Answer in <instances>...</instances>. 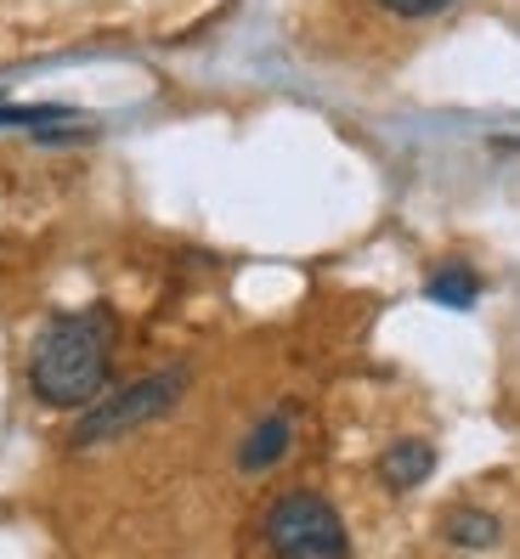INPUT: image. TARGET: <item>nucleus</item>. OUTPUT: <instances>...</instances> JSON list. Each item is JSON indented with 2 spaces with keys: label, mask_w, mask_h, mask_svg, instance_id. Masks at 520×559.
Returning <instances> with one entry per match:
<instances>
[{
  "label": "nucleus",
  "mask_w": 520,
  "mask_h": 559,
  "mask_svg": "<svg viewBox=\"0 0 520 559\" xmlns=\"http://www.w3.org/2000/svg\"><path fill=\"white\" fill-rule=\"evenodd\" d=\"M114 373V317L108 311H69L40 328L28 350V390L40 407L74 413L108 390Z\"/></svg>",
  "instance_id": "obj_1"
},
{
  "label": "nucleus",
  "mask_w": 520,
  "mask_h": 559,
  "mask_svg": "<svg viewBox=\"0 0 520 559\" xmlns=\"http://www.w3.org/2000/svg\"><path fill=\"white\" fill-rule=\"evenodd\" d=\"M260 537H267L272 559H351V532L340 509L322 491H277L260 514Z\"/></svg>",
  "instance_id": "obj_2"
},
{
  "label": "nucleus",
  "mask_w": 520,
  "mask_h": 559,
  "mask_svg": "<svg viewBox=\"0 0 520 559\" xmlns=\"http://www.w3.org/2000/svg\"><path fill=\"white\" fill-rule=\"evenodd\" d=\"M187 379L192 373L181 368V361H170V368H158V373H142L137 384H125L119 396L96 402L74 424V447H103V441H119L130 430H142V424H153V418H165L187 396Z\"/></svg>",
  "instance_id": "obj_3"
},
{
  "label": "nucleus",
  "mask_w": 520,
  "mask_h": 559,
  "mask_svg": "<svg viewBox=\"0 0 520 559\" xmlns=\"http://www.w3.org/2000/svg\"><path fill=\"white\" fill-rule=\"evenodd\" d=\"M295 424H300V407H295V402H277L272 413H260V418L249 424V436L238 441V469H244V475L277 469L283 457H288V447H295Z\"/></svg>",
  "instance_id": "obj_4"
},
{
  "label": "nucleus",
  "mask_w": 520,
  "mask_h": 559,
  "mask_svg": "<svg viewBox=\"0 0 520 559\" xmlns=\"http://www.w3.org/2000/svg\"><path fill=\"white\" fill-rule=\"evenodd\" d=\"M379 480L385 491H418L430 475H436V447L430 441H418V436H402V441H390L379 452Z\"/></svg>",
  "instance_id": "obj_5"
},
{
  "label": "nucleus",
  "mask_w": 520,
  "mask_h": 559,
  "mask_svg": "<svg viewBox=\"0 0 520 559\" xmlns=\"http://www.w3.org/2000/svg\"><path fill=\"white\" fill-rule=\"evenodd\" d=\"M425 294L436 306H452V311H470L481 300V272L464 266V260H441V266L425 277Z\"/></svg>",
  "instance_id": "obj_6"
},
{
  "label": "nucleus",
  "mask_w": 520,
  "mask_h": 559,
  "mask_svg": "<svg viewBox=\"0 0 520 559\" xmlns=\"http://www.w3.org/2000/svg\"><path fill=\"white\" fill-rule=\"evenodd\" d=\"M441 532H447L452 548H470V554H475V548H493V543L504 537V525H498V514H486V509L464 503V509H452V514H447Z\"/></svg>",
  "instance_id": "obj_7"
},
{
  "label": "nucleus",
  "mask_w": 520,
  "mask_h": 559,
  "mask_svg": "<svg viewBox=\"0 0 520 559\" xmlns=\"http://www.w3.org/2000/svg\"><path fill=\"white\" fill-rule=\"evenodd\" d=\"M379 12H390V17H402V23H425V17H441V12H452L459 0H374Z\"/></svg>",
  "instance_id": "obj_8"
}]
</instances>
